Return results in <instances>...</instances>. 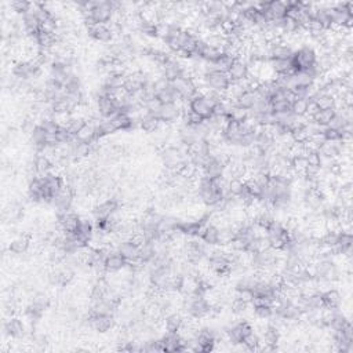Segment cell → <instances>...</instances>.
Returning a JSON list of instances; mask_svg holds the SVG:
<instances>
[{"instance_id": "35", "label": "cell", "mask_w": 353, "mask_h": 353, "mask_svg": "<svg viewBox=\"0 0 353 353\" xmlns=\"http://www.w3.org/2000/svg\"><path fill=\"white\" fill-rule=\"evenodd\" d=\"M245 189V180H241V178H232V180H229V185H228V192H229V195L239 197V196L243 193V190Z\"/></svg>"}, {"instance_id": "27", "label": "cell", "mask_w": 353, "mask_h": 353, "mask_svg": "<svg viewBox=\"0 0 353 353\" xmlns=\"http://www.w3.org/2000/svg\"><path fill=\"white\" fill-rule=\"evenodd\" d=\"M269 65L275 75H285V73L294 72L291 59H269Z\"/></svg>"}, {"instance_id": "7", "label": "cell", "mask_w": 353, "mask_h": 353, "mask_svg": "<svg viewBox=\"0 0 353 353\" xmlns=\"http://www.w3.org/2000/svg\"><path fill=\"white\" fill-rule=\"evenodd\" d=\"M119 208H120V200L118 197H112V199H108L102 203L97 204L93 210V214H94L97 221H101V219H106L111 215L118 213Z\"/></svg>"}, {"instance_id": "24", "label": "cell", "mask_w": 353, "mask_h": 353, "mask_svg": "<svg viewBox=\"0 0 353 353\" xmlns=\"http://www.w3.org/2000/svg\"><path fill=\"white\" fill-rule=\"evenodd\" d=\"M184 317L180 315V313H168L164 317V330L166 331H171V333H178L181 330V327L184 326Z\"/></svg>"}, {"instance_id": "25", "label": "cell", "mask_w": 353, "mask_h": 353, "mask_svg": "<svg viewBox=\"0 0 353 353\" xmlns=\"http://www.w3.org/2000/svg\"><path fill=\"white\" fill-rule=\"evenodd\" d=\"M75 140L80 141V142H86V144H94L95 141H98L97 138V130L91 123H86L82 127V130L77 133Z\"/></svg>"}, {"instance_id": "29", "label": "cell", "mask_w": 353, "mask_h": 353, "mask_svg": "<svg viewBox=\"0 0 353 353\" xmlns=\"http://www.w3.org/2000/svg\"><path fill=\"white\" fill-rule=\"evenodd\" d=\"M28 249H29V239L25 236L15 237L9 245V251L11 254H15V255H23V254L27 253Z\"/></svg>"}, {"instance_id": "12", "label": "cell", "mask_w": 353, "mask_h": 353, "mask_svg": "<svg viewBox=\"0 0 353 353\" xmlns=\"http://www.w3.org/2000/svg\"><path fill=\"white\" fill-rule=\"evenodd\" d=\"M95 109L98 111L101 118H112L119 112L118 104L112 97H100L95 100Z\"/></svg>"}, {"instance_id": "10", "label": "cell", "mask_w": 353, "mask_h": 353, "mask_svg": "<svg viewBox=\"0 0 353 353\" xmlns=\"http://www.w3.org/2000/svg\"><path fill=\"white\" fill-rule=\"evenodd\" d=\"M171 84L182 101H190L196 95V87L192 79L178 77L174 82H171Z\"/></svg>"}, {"instance_id": "6", "label": "cell", "mask_w": 353, "mask_h": 353, "mask_svg": "<svg viewBox=\"0 0 353 353\" xmlns=\"http://www.w3.org/2000/svg\"><path fill=\"white\" fill-rule=\"evenodd\" d=\"M190 111H193L195 114H197L199 116H202L203 119H208L210 116H213V109L214 104L213 101L207 98L206 95L197 94L189 101Z\"/></svg>"}, {"instance_id": "23", "label": "cell", "mask_w": 353, "mask_h": 353, "mask_svg": "<svg viewBox=\"0 0 353 353\" xmlns=\"http://www.w3.org/2000/svg\"><path fill=\"white\" fill-rule=\"evenodd\" d=\"M258 97H259V94L257 90L246 91V93H243V94L240 95L239 98L235 101V105L241 109L250 111V109L254 106V104H255V101H257Z\"/></svg>"}, {"instance_id": "43", "label": "cell", "mask_w": 353, "mask_h": 353, "mask_svg": "<svg viewBox=\"0 0 353 353\" xmlns=\"http://www.w3.org/2000/svg\"><path fill=\"white\" fill-rule=\"evenodd\" d=\"M247 118H249V111H246V109H241L239 108V106H233L231 111V114H229V119L231 120H233V122H237V123H243L247 120Z\"/></svg>"}, {"instance_id": "14", "label": "cell", "mask_w": 353, "mask_h": 353, "mask_svg": "<svg viewBox=\"0 0 353 353\" xmlns=\"http://www.w3.org/2000/svg\"><path fill=\"white\" fill-rule=\"evenodd\" d=\"M87 33L91 39L100 41V43H109L114 40V33L106 24H95L93 27H89Z\"/></svg>"}, {"instance_id": "2", "label": "cell", "mask_w": 353, "mask_h": 353, "mask_svg": "<svg viewBox=\"0 0 353 353\" xmlns=\"http://www.w3.org/2000/svg\"><path fill=\"white\" fill-rule=\"evenodd\" d=\"M114 14L115 11L111 6V2H91L90 18L95 24H106L108 25L114 19Z\"/></svg>"}, {"instance_id": "21", "label": "cell", "mask_w": 353, "mask_h": 353, "mask_svg": "<svg viewBox=\"0 0 353 353\" xmlns=\"http://www.w3.org/2000/svg\"><path fill=\"white\" fill-rule=\"evenodd\" d=\"M323 297V305L326 308H331V309H338L341 308V303H342V295L338 290L335 289H328V290L323 291L322 293Z\"/></svg>"}, {"instance_id": "1", "label": "cell", "mask_w": 353, "mask_h": 353, "mask_svg": "<svg viewBox=\"0 0 353 353\" xmlns=\"http://www.w3.org/2000/svg\"><path fill=\"white\" fill-rule=\"evenodd\" d=\"M317 53L311 46H302L301 49L294 51V55L291 58L294 72L298 71H311L316 67Z\"/></svg>"}, {"instance_id": "41", "label": "cell", "mask_w": 353, "mask_h": 353, "mask_svg": "<svg viewBox=\"0 0 353 353\" xmlns=\"http://www.w3.org/2000/svg\"><path fill=\"white\" fill-rule=\"evenodd\" d=\"M10 7L13 9L14 13L19 14V15H25V14L31 11L32 3L25 2V0H17V2H11Z\"/></svg>"}, {"instance_id": "28", "label": "cell", "mask_w": 353, "mask_h": 353, "mask_svg": "<svg viewBox=\"0 0 353 353\" xmlns=\"http://www.w3.org/2000/svg\"><path fill=\"white\" fill-rule=\"evenodd\" d=\"M202 241H204L210 247H215L219 245V229L213 224H208L204 231V235L202 236Z\"/></svg>"}, {"instance_id": "17", "label": "cell", "mask_w": 353, "mask_h": 353, "mask_svg": "<svg viewBox=\"0 0 353 353\" xmlns=\"http://www.w3.org/2000/svg\"><path fill=\"white\" fill-rule=\"evenodd\" d=\"M57 219H58V225L63 233H75L77 227H79L80 217L73 213V211H68V213L57 217Z\"/></svg>"}, {"instance_id": "19", "label": "cell", "mask_w": 353, "mask_h": 353, "mask_svg": "<svg viewBox=\"0 0 353 353\" xmlns=\"http://www.w3.org/2000/svg\"><path fill=\"white\" fill-rule=\"evenodd\" d=\"M95 227L93 225V222L86 217H80V221H79V227H77L75 235L79 237L80 240H83L87 246L90 243L91 237L94 235Z\"/></svg>"}, {"instance_id": "20", "label": "cell", "mask_w": 353, "mask_h": 353, "mask_svg": "<svg viewBox=\"0 0 353 353\" xmlns=\"http://www.w3.org/2000/svg\"><path fill=\"white\" fill-rule=\"evenodd\" d=\"M91 153H93V144H86L76 140L71 142V156L73 160H82L89 158Z\"/></svg>"}, {"instance_id": "11", "label": "cell", "mask_w": 353, "mask_h": 353, "mask_svg": "<svg viewBox=\"0 0 353 353\" xmlns=\"http://www.w3.org/2000/svg\"><path fill=\"white\" fill-rule=\"evenodd\" d=\"M178 138H180V144L188 148V149L192 148L195 144H197L199 141H202L199 134H197L196 127L185 124V123H182V126L178 128Z\"/></svg>"}, {"instance_id": "4", "label": "cell", "mask_w": 353, "mask_h": 353, "mask_svg": "<svg viewBox=\"0 0 353 353\" xmlns=\"http://www.w3.org/2000/svg\"><path fill=\"white\" fill-rule=\"evenodd\" d=\"M204 82L210 90L224 93V94L227 93L228 87L231 86V80H229L228 73L219 72V71H213V72L207 73L204 76Z\"/></svg>"}, {"instance_id": "3", "label": "cell", "mask_w": 353, "mask_h": 353, "mask_svg": "<svg viewBox=\"0 0 353 353\" xmlns=\"http://www.w3.org/2000/svg\"><path fill=\"white\" fill-rule=\"evenodd\" d=\"M73 196H75V192H73L69 186L65 185L63 186V189L61 190V192H58V193L51 199V204H53V207L55 208L57 217L71 211L73 203Z\"/></svg>"}, {"instance_id": "16", "label": "cell", "mask_w": 353, "mask_h": 353, "mask_svg": "<svg viewBox=\"0 0 353 353\" xmlns=\"http://www.w3.org/2000/svg\"><path fill=\"white\" fill-rule=\"evenodd\" d=\"M25 333H27L25 324L19 320L18 317H10L9 320H6L5 334L9 335L10 338L19 340V338L25 337Z\"/></svg>"}, {"instance_id": "39", "label": "cell", "mask_w": 353, "mask_h": 353, "mask_svg": "<svg viewBox=\"0 0 353 353\" xmlns=\"http://www.w3.org/2000/svg\"><path fill=\"white\" fill-rule=\"evenodd\" d=\"M271 109L273 114H283L291 111V102L289 100H273L271 101Z\"/></svg>"}, {"instance_id": "45", "label": "cell", "mask_w": 353, "mask_h": 353, "mask_svg": "<svg viewBox=\"0 0 353 353\" xmlns=\"http://www.w3.org/2000/svg\"><path fill=\"white\" fill-rule=\"evenodd\" d=\"M323 136H324L326 141H341V133L334 130V128H330V127H326Z\"/></svg>"}, {"instance_id": "37", "label": "cell", "mask_w": 353, "mask_h": 353, "mask_svg": "<svg viewBox=\"0 0 353 353\" xmlns=\"http://www.w3.org/2000/svg\"><path fill=\"white\" fill-rule=\"evenodd\" d=\"M86 119L83 118H77V116H72V119H71V122H69V124L65 128L68 130V133L71 134L72 137H76V134L80 130H82V127L86 124Z\"/></svg>"}, {"instance_id": "44", "label": "cell", "mask_w": 353, "mask_h": 353, "mask_svg": "<svg viewBox=\"0 0 353 353\" xmlns=\"http://www.w3.org/2000/svg\"><path fill=\"white\" fill-rule=\"evenodd\" d=\"M39 123L35 122V118H25L23 120V124H21V130L23 133H25L27 136H31L33 130L36 128V126Z\"/></svg>"}, {"instance_id": "33", "label": "cell", "mask_w": 353, "mask_h": 353, "mask_svg": "<svg viewBox=\"0 0 353 353\" xmlns=\"http://www.w3.org/2000/svg\"><path fill=\"white\" fill-rule=\"evenodd\" d=\"M309 105H311V101L308 100H301V98H295L291 102V112L295 115V116H306L309 111Z\"/></svg>"}, {"instance_id": "38", "label": "cell", "mask_w": 353, "mask_h": 353, "mask_svg": "<svg viewBox=\"0 0 353 353\" xmlns=\"http://www.w3.org/2000/svg\"><path fill=\"white\" fill-rule=\"evenodd\" d=\"M250 306H251V303L247 302V301H243V299L236 298V297L231 302V309L235 315H245L250 309Z\"/></svg>"}, {"instance_id": "42", "label": "cell", "mask_w": 353, "mask_h": 353, "mask_svg": "<svg viewBox=\"0 0 353 353\" xmlns=\"http://www.w3.org/2000/svg\"><path fill=\"white\" fill-rule=\"evenodd\" d=\"M241 342L246 345V348L249 349V350H258L259 335L257 334V333H254V330H253L250 334L246 335Z\"/></svg>"}, {"instance_id": "31", "label": "cell", "mask_w": 353, "mask_h": 353, "mask_svg": "<svg viewBox=\"0 0 353 353\" xmlns=\"http://www.w3.org/2000/svg\"><path fill=\"white\" fill-rule=\"evenodd\" d=\"M334 116H335V109H326V111H320V109H317L316 112L313 114L311 120L316 122L317 124H320V126H328Z\"/></svg>"}, {"instance_id": "22", "label": "cell", "mask_w": 353, "mask_h": 353, "mask_svg": "<svg viewBox=\"0 0 353 353\" xmlns=\"http://www.w3.org/2000/svg\"><path fill=\"white\" fill-rule=\"evenodd\" d=\"M33 166H35V170L40 176L49 174L53 170V166L54 163L51 162V159L49 156H46L43 153H37V156L33 159Z\"/></svg>"}, {"instance_id": "36", "label": "cell", "mask_w": 353, "mask_h": 353, "mask_svg": "<svg viewBox=\"0 0 353 353\" xmlns=\"http://www.w3.org/2000/svg\"><path fill=\"white\" fill-rule=\"evenodd\" d=\"M233 61H235V59L232 58V57H229V55L224 54V53H222L221 57H219V58H218L217 61L213 63L214 71H219V72L228 73V71H229V68L232 67Z\"/></svg>"}, {"instance_id": "30", "label": "cell", "mask_w": 353, "mask_h": 353, "mask_svg": "<svg viewBox=\"0 0 353 353\" xmlns=\"http://www.w3.org/2000/svg\"><path fill=\"white\" fill-rule=\"evenodd\" d=\"M112 123L116 127V130H131L133 128V119L130 115L124 112H118L111 118Z\"/></svg>"}, {"instance_id": "18", "label": "cell", "mask_w": 353, "mask_h": 353, "mask_svg": "<svg viewBox=\"0 0 353 353\" xmlns=\"http://www.w3.org/2000/svg\"><path fill=\"white\" fill-rule=\"evenodd\" d=\"M224 171H225V164L218 162V160H214V159H210L208 163L202 168V175L211 180V181H215L224 175Z\"/></svg>"}, {"instance_id": "15", "label": "cell", "mask_w": 353, "mask_h": 353, "mask_svg": "<svg viewBox=\"0 0 353 353\" xmlns=\"http://www.w3.org/2000/svg\"><path fill=\"white\" fill-rule=\"evenodd\" d=\"M228 76H229L231 83L246 80L249 77V67H247V63L243 59H235L233 63H232V67L229 68V71H228Z\"/></svg>"}, {"instance_id": "8", "label": "cell", "mask_w": 353, "mask_h": 353, "mask_svg": "<svg viewBox=\"0 0 353 353\" xmlns=\"http://www.w3.org/2000/svg\"><path fill=\"white\" fill-rule=\"evenodd\" d=\"M89 327H91L93 330L98 331V333H106L111 328H114L115 323V315H90L89 313Z\"/></svg>"}, {"instance_id": "34", "label": "cell", "mask_w": 353, "mask_h": 353, "mask_svg": "<svg viewBox=\"0 0 353 353\" xmlns=\"http://www.w3.org/2000/svg\"><path fill=\"white\" fill-rule=\"evenodd\" d=\"M63 89L67 93H83V84L80 77L77 76L76 73H72L63 84Z\"/></svg>"}, {"instance_id": "40", "label": "cell", "mask_w": 353, "mask_h": 353, "mask_svg": "<svg viewBox=\"0 0 353 353\" xmlns=\"http://www.w3.org/2000/svg\"><path fill=\"white\" fill-rule=\"evenodd\" d=\"M253 309L254 315L261 320H269L273 315V306H271V305H257Z\"/></svg>"}, {"instance_id": "9", "label": "cell", "mask_w": 353, "mask_h": 353, "mask_svg": "<svg viewBox=\"0 0 353 353\" xmlns=\"http://www.w3.org/2000/svg\"><path fill=\"white\" fill-rule=\"evenodd\" d=\"M182 116V111L178 102L176 104H162L158 112V119L162 123L172 124L176 120H180Z\"/></svg>"}, {"instance_id": "32", "label": "cell", "mask_w": 353, "mask_h": 353, "mask_svg": "<svg viewBox=\"0 0 353 353\" xmlns=\"http://www.w3.org/2000/svg\"><path fill=\"white\" fill-rule=\"evenodd\" d=\"M31 305L33 308H36L37 311L45 312V311H47V309L50 308V297L47 294H45V293H36V294L33 295V298H32Z\"/></svg>"}, {"instance_id": "13", "label": "cell", "mask_w": 353, "mask_h": 353, "mask_svg": "<svg viewBox=\"0 0 353 353\" xmlns=\"http://www.w3.org/2000/svg\"><path fill=\"white\" fill-rule=\"evenodd\" d=\"M126 267V259L123 258L115 247H111V249L108 250V254H106V258H105V268H106V272L116 273V272L119 271H123Z\"/></svg>"}, {"instance_id": "5", "label": "cell", "mask_w": 353, "mask_h": 353, "mask_svg": "<svg viewBox=\"0 0 353 353\" xmlns=\"http://www.w3.org/2000/svg\"><path fill=\"white\" fill-rule=\"evenodd\" d=\"M115 249L127 262H136L140 259V245L134 239L119 240Z\"/></svg>"}, {"instance_id": "26", "label": "cell", "mask_w": 353, "mask_h": 353, "mask_svg": "<svg viewBox=\"0 0 353 353\" xmlns=\"http://www.w3.org/2000/svg\"><path fill=\"white\" fill-rule=\"evenodd\" d=\"M156 255V247L153 241H144L140 246V261L144 265H148L153 261Z\"/></svg>"}]
</instances>
